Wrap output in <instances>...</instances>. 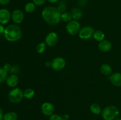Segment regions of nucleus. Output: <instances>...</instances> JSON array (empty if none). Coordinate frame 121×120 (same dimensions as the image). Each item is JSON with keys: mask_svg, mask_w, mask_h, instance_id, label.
<instances>
[{"mask_svg": "<svg viewBox=\"0 0 121 120\" xmlns=\"http://www.w3.org/2000/svg\"><path fill=\"white\" fill-rule=\"evenodd\" d=\"M46 0H33V2L37 6H41L46 2Z\"/></svg>", "mask_w": 121, "mask_h": 120, "instance_id": "27", "label": "nucleus"}, {"mask_svg": "<svg viewBox=\"0 0 121 120\" xmlns=\"http://www.w3.org/2000/svg\"><path fill=\"white\" fill-rule=\"evenodd\" d=\"M17 114L13 111L8 112L5 114L3 118V120H17Z\"/></svg>", "mask_w": 121, "mask_h": 120, "instance_id": "19", "label": "nucleus"}, {"mask_svg": "<svg viewBox=\"0 0 121 120\" xmlns=\"http://www.w3.org/2000/svg\"><path fill=\"white\" fill-rule=\"evenodd\" d=\"M8 98L11 103H19L22 101L24 98L23 91L19 88H13L8 93Z\"/></svg>", "mask_w": 121, "mask_h": 120, "instance_id": "4", "label": "nucleus"}, {"mask_svg": "<svg viewBox=\"0 0 121 120\" xmlns=\"http://www.w3.org/2000/svg\"><path fill=\"white\" fill-rule=\"evenodd\" d=\"M4 31H5L4 27V26L2 25L1 24H0V35L4 34Z\"/></svg>", "mask_w": 121, "mask_h": 120, "instance_id": "31", "label": "nucleus"}, {"mask_svg": "<svg viewBox=\"0 0 121 120\" xmlns=\"http://www.w3.org/2000/svg\"><path fill=\"white\" fill-rule=\"evenodd\" d=\"M80 29H81V25L80 23L78 21L74 20L67 22L66 27V31L70 35L78 34Z\"/></svg>", "mask_w": 121, "mask_h": 120, "instance_id": "5", "label": "nucleus"}, {"mask_svg": "<svg viewBox=\"0 0 121 120\" xmlns=\"http://www.w3.org/2000/svg\"><path fill=\"white\" fill-rule=\"evenodd\" d=\"M8 77V72L3 68H0V83L6 81Z\"/></svg>", "mask_w": 121, "mask_h": 120, "instance_id": "24", "label": "nucleus"}, {"mask_svg": "<svg viewBox=\"0 0 121 120\" xmlns=\"http://www.w3.org/2000/svg\"><path fill=\"white\" fill-rule=\"evenodd\" d=\"M54 107L51 102H45L41 105V111L43 115L50 116L54 114Z\"/></svg>", "mask_w": 121, "mask_h": 120, "instance_id": "9", "label": "nucleus"}, {"mask_svg": "<svg viewBox=\"0 0 121 120\" xmlns=\"http://www.w3.org/2000/svg\"><path fill=\"white\" fill-rule=\"evenodd\" d=\"M94 28L91 26H85L80 29L79 34V37L83 40H87L93 37L95 32Z\"/></svg>", "mask_w": 121, "mask_h": 120, "instance_id": "6", "label": "nucleus"}, {"mask_svg": "<svg viewBox=\"0 0 121 120\" xmlns=\"http://www.w3.org/2000/svg\"><path fill=\"white\" fill-rule=\"evenodd\" d=\"M51 62H52L51 67L53 70L56 71L62 70L66 67V60L61 56H57V57L54 58Z\"/></svg>", "mask_w": 121, "mask_h": 120, "instance_id": "7", "label": "nucleus"}, {"mask_svg": "<svg viewBox=\"0 0 121 120\" xmlns=\"http://www.w3.org/2000/svg\"><path fill=\"white\" fill-rule=\"evenodd\" d=\"M59 41V36L57 34L54 32H50L46 35L45 38V43L47 46L50 47H53L56 45Z\"/></svg>", "mask_w": 121, "mask_h": 120, "instance_id": "8", "label": "nucleus"}, {"mask_svg": "<svg viewBox=\"0 0 121 120\" xmlns=\"http://www.w3.org/2000/svg\"><path fill=\"white\" fill-rule=\"evenodd\" d=\"M51 64H52V62H48V61H47V62H46V67H51Z\"/></svg>", "mask_w": 121, "mask_h": 120, "instance_id": "35", "label": "nucleus"}, {"mask_svg": "<svg viewBox=\"0 0 121 120\" xmlns=\"http://www.w3.org/2000/svg\"><path fill=\"white\" fill-rule=\"evenodd\" d=\"M47 1H48V2H50V3L53 4V3H56V2H58L59 0H47Z\"/></svg>", "mask_w": 121, "mask_h": 120, "instance_id": "34", "label": "nucleus"}, {"mask_svg": "<svg viewBox=\"0 0 121 120\" xmlns=\"http://www.w3.org/2000/svg\"><path fill=\"white\" fill-rule=\"evenodd\" d=\"M19 82V78L16 74H11L8 76L6 80V83L9 87L14 88L18 85Z\"/></svg>", "mask_w": 121, "mask_h": 120, "instance_id": "13", "label": "nucleus"}, {"mask_svg": "<svg viewBox=\"0 0 121 120\" xmlns=\"http://www.w3.org/2000/svg\"><path fill=\"white\" fill-rule=\"evenodd\" d=\"M11 18V14L8 9L2 8L0 9V24L2 25L7 24Z\"/></svg>", "mask_w": 121, "mask_h": 120, "instance_id": "10", "label": "nucleus"}, {"mask_svg": "<svg viewBox=\"0 0 121 120\" xmlns=\"http://www.w3.org/2000/svg\"><path fill=\"white\" fill-rule=\"evenodd\" d=\"M23 94L24 98L28 99V100H30L34 97V95H35V91L31 88H27L23 92Z\"/></svg>", "mask_w": 121, "mask_h": 120, "instance_id": "20", "label": "nucleus"}, {"mask_svg": "<svg viewBox=\"0 0 121 120\" xmlns=\"http://www.w3.org/2000/svg\"><path fill=\"white\" fill-rule=\"evenodd\" d=\"M10 2V0H0V4L2 5H6Z\"/></svg>", "mask_w": 121, "mask_h": 120, "instance_id": "30", "label": "nucleus"}, {"mask_svg": "<svg viewBox=\"0 0 121 120\" xmlns=\"http://www.w3.org/2000/svg\"><path fill=\"white\" fill-rule=\"evenodd\" d=\"M57 9L59 10V11L60 13H63L65 12H66V5H65L64 4H61L59 5V7H57Z\"/></svg>", "mask_w": 121, "mask_h": 120, "instance_id": "26", "label": "nucleus"}, {"mask_svg": "<svg viewBox=\"0 0 121 120\" xmlns=\"http://www.w3.org/2000/svg\"><path fill=\"white\" fill-rule=\"evenodd\" d=\"M119 115V110L115 105H109L105 107L101 112V115L104 120H114Z\"/></svg>", "mask_w": 121, "mask_h": 120, "instance_id": "3", "label": "nucleus"}, {"mask_svg": "<svg viewBox=\"0 0 121 120\" xmlns=\"http://www.w3.org/2000/svg\"><path fill=\"white\" fill-rule=\"evenodd\" d=\"M41 16L44 21L50 25H56L61 20V13L57 8L52 6L45 7L41 12Z\"/></svg>", "mask_w": 121, "mask_h": 120, "instance_id": "1", "label": "nucleus"}, {"mask_svg": "<svg viewBox=\"0 0 121 120\" xmlns=\"http://www.w3.org/2000/svg\"><path fill=\"white\" fill-rule=\"evenodd\" d=\"M90 110L95 115H99L102 112L101 107L97 103L92 104L90 106Z\"/></svg>", "mask_w": 121, "mask_h": 120, "instance_id": "18", "label": "nucleus"}, {"mask_svg": "<svg viewBox=\"0 0 121 120\" xmlns=\"http://www.w3.org/2000/svg\"><path fill=\"white\" fill-rule=\"evenodd\" d=\"M112 45L109 41L106 40H104L100 41L98 44V48L100 51L104 52H109L112 49Z\"/></svg>", "mask_w": 121, "mask_h": 120, "instance_id": "12", "label": "nucleus"}, {"mask_svg": "<svg viewBox=\"0 0 121 120\" xmlns=\"http://www.w3.org/2000/svg\"><path fill=\"white\" fill-rule=\"evenodd\" d=\"M72 16L71 13L69 12H65L61 14V20L65 22H69L72 20Z\"/></svg>", "mask_w": 121, "mask_h": 120, "instance_id": "22", "label": "nucleus"}, {"mask_svg": "<svg viewBox=\"0 0 121 120\" xmlns=\"http://www.w3.org/2000/svg\"><path fill=\"white\" fill-rule=\"evenodd\" d=\"M24 9L26 12L27 13H32L35 11V5L33 2H30L26 4L24 7Z\"/></svg>", "mask_w": 121, "mask_h": 120, "instance_id": "23", "label": "nucleus"}, {"mask_svg": "<svg viewBox=\"0 0 121 120\" xmlns=\"http://www.w3.org/2000/svg\"><path fill=\"white\" fill-rule=\"evenodd\" d=\"M121 120V118H116L115 120Z\"/></svg>", "mask_w": 121, "mask_h": 120, "instance_id": "36", "label": "nucleus"}, {"mask_svg": "<svg viewBox=\"0 0 121 120\" xmlns=\"http://www.w3.org/2000/svg\"><path fill=\"white\" fill-rule=\"evenodd\" d=\"M11 19L16 24H20L24 19V14L20 9H15L11 14Z\"/></svg>", "mask_w": 121, "mask_h": 120, "instance_id": "11", "label": "nucleus"}, {"mask_svg": "<svg viewBox=\"0 0 121 120\" xmlns=\"http://www.w3.org/2000/svg\"><path fill=\"white\" fill-rule=\"evenodd\" d=\"M4 115V114L3 111L0 108V120H3Z\"/></svg>", "mask_w": 121, "mask_h": 120, "instance_id": "33", "label": "nucleus"}, {"mask_svg": "<svg viewBox=\"0 0 121 120\" xmlns=\"http://www.w3.org/2000/svg\"><path fill=\"white\" fill-rule=\"evenodd\" d=\"M100 71L102 74L106 76H109L112 74V68L108 64H104L100 67Z\"/></svg>", "mask_w": 121, "mask_h": 120, "instance_id": "15", "label": "nucleus"}, {"mask_svg": "<svg viewBox=\"0 0 121 120\" xmlns=\"http://www.w3.org/2000/svg\"><path fill=\"white\" fill-rule=\"evenodd\" d=\"M11 68H12V66H11V65L9 63L5 64L4 65V66H3L4 69L5 71H7V72L10 71Z\"/></svg>", "mask_w": 121, "mask_h": 120, "instance_id": "28", "label": "nucleus"}, {"mask_svg": "<svg viewBox=\"0 0 121 120\" xmlns=\"http://www.w3.org/2000/svg\"><path fill=\"white\" fill-rule=\"evenodd\" d=\"M18 71H19V68L18 67H17V66H13V67H12L11 69L10 70L11 72L13 73V74H16V73H17Z\"/></svg>", "mask_w": 121, "mask_h": 120, "instance_id": "29", "label": "nucleus"}, {"mask_svg": "<svg viewBox=\"0 0 121 120\" xmlns=\"http://www.w3.org/2000/svg\"><path fill=\"white\" fill-rule=\"evenodd\" d=\"M4 37L9 42H16L22 36V30L18 25L11 24L5 28Z\"/></svg>", "mask_w": 121, "mask_h": 120, "instance_id": "2", "label": "nucleus"}, {"mask_svg": "<svg viewBox=\"0 0 121 120\" xmlns=\"http://www.w3.org/2000/svg\"><path fill=\"white\" fill-rule=\"evenodd\" d=\"M110 81L112 85L117 87H121V73L115 72L110 75Z\"/></svg>", "mask_w": 121, "mask_h": 120, "instance_id": "14", "label": "nucleus"}, {"mask_svg": "<svg viewBox=\"0 0 121 120\" xmlns=\"http://www.w3.org/2000/svg\"><path fill=\"white\" fill-rule=\"evenodd\" d=\"M48 120H63L62 116L58 115V114H53L49 116Z\"/></svg>", "mask_w": 121, "mask_h": 120, "instance_id": "25", "label": "nucleus"}, {"mask_svg": "<svg viewBox=\"0 0 121 120\" xmlns=\"http://www.w3.org/2000/svg\"><path fill=\"white\" fill-rule=\"evenodd\" d=\"M62 118L63 120H69L70 118V115L67 114H65L62 115Z\"/></svg>", "mask_w": 121, "mask_h": 120, "instance_id": "32", "label": "nucleus"}, {"mask_svg": "<svg viewBox=\"0 0 121 120\" xmlns=\"http://www.w3.org/2000/svg\"><path fill=\"white\" fill-rule=\"evenodd\" d=\"M71 14H72V18L76 21L80 20L83 16V12L82 11L81 9L78 8H73L71 12Z\"/></svg>", "mask_w": 121, "mask_h": 120, "instance_id": "16", "label": "nucleus"}, {"mask_svg": "<svg viewBox=\"0 0 121 120\" xmlns=\"http://www.w3.org/2000/svg\"><path fill=\"white\" fill-rule=\"evenodd\" d=\"M46 47H47V45L45 42H40L37 45L36 47H35V50H36L37 52L39 54H43L46 51Z\"/></svg>", "mask_w": 121, "mask_h": 120, "instance_id": "21", "label": "nucleus"}, {"mask_svg": "<svg viewBox=\"0 0 121 120\" xmlns=\"http://www.w3.org/2000/svg\"><path fill=\"white\" fill-rule=\"evenodd\" d=\"M105 34L101 30L95 31L93 35V38H94V40H96V41H98L99 42L103 41L104 40H105Z\"/></svg>", "mask_w": 121, "mask_h": 120, "instance_id": "17", "label": "nucleus"}]
</instances>
